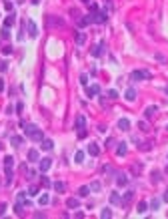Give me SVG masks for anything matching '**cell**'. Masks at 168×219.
Returning <instances> with one entry per match:
<instances>
[{"mask_svg":"<svg viewBox=\"0 0 168 219\" xmlns=\"http://www.w3.org/2000/svg\"><path fill=\"white\" fill-rule=\"evenodd\" d=\"M24 133H26L28 139H32V141H42L44 139V135H42L40 131V127H36V125H24Z\"/></svg>","mask_w":168,"mask_h":219,"instance_id":"obj_1","label":"cell"},{"mask_svg":"<svg viewBox=\"0 0 168 219\" xmlns=\"http://www.w3.org/2000/svg\"><path fill=\"white\" fill-rule=\"evenodd\" d=\"M12 167H14V157L6 155L4 157V171H6V185L12 183Z\"/></svg>","mask_w":168,"mask_h":219,"instance_id":"obj_2","label":"cell"},{"mask_svg":"<svg viewBox=\"0 0 168 219\" xmlns=\"http://www.w3.org/2000/svg\"><path fill=\"white\" fill-rule=\"evenodd\" d=\"M106 18H108V14H106V10H102V12H92V20H94L96 24H104L106 22Z\"/></svg>","mask_w":168,"mask_h":219,"instance_id":"obj_3","label":"cell"},{"mask_svg":"<svg viewBox=\"0 0 168 219\" xmlns=\"http://www.w3.org/2000/svg\"><path fill=\"white\" fill-rule=\"evenodd\" d=\"M152 74L148 73V70H132V74H130V79L132 80H142V79H150Z\"/></svg>","mask_w":168,"mask_h":219,"instance_id":"obj_4","label":"cell"},{"mask_svg":"<svg viewBox=\"0 0 168 219\" xmlns=\"http://www.w3.org/2000/svg\"><path fill=\"white\" fill-rule=\"evenodd\" d=\"M26 28H28V34H30L32 38H36V36H38V28H36V22H34L32 18L26 20Z\"/></svg>","mask_w":168,"mask_h":219,"instance_id":"obj_5","label":"cell"},{"mask_svg":"<svg viewBox=\"0 0 168 219\" xmlns=\"http://www.w3.org/2000/svg\"><path fill=\"white\" fill-rule=\"evenodd\" d=\"M48 26H64V20L58 18V16H48Z\"/></svg>","mask_w":168,"mask_h":219,"instance_id":"obj_6","label":"cell"},{"mask_svg":"<svg viewBox=\"0 0 168 219\" xmlns=\"http://www.w3.org/2000/svg\"><path fill=\"white\" fill-rule=\"evenodd\" d=\"M104 46H106V44H104V40H100V42H98V44L92 48V56H96V58H98V56H102V50H104Z\"/></svg>","mask_w":168,"mask_h":219,"instance_id":"obj_7","label":"cell"},{"mask_svg":"<svg viewBox=\"0 0 168 219\" xmlns=\"http://www.w3.org/2000/svg\"><path fill=\"white\" fill-rule=\"evenodd\" d=\"M124 99L130 100V103H132V100H136V88H134V86H128V88H126V93H124Z\"/></svg>","mask_w":168,"mask_h":219,"instance_id":"obj_8","label":"cell"},{"mask_svg":"<svg viewBox=\"0 0 168 219\" xmlns=\"http://www.w3.org/2000/svg\"><path fill=\"white\" fill-rule=\"evenodd\" d=\"M50 165H52V161H50V159H40V161H38V169H40L42 173H46L48 169H50Z\"/></svg>","mask_w":168,"mask_h":219,"instance_id":"obj_9","label":"cell"},{"mask_svg":"<svg viewBox=\"0 0 168 219\" xmlns=\"http://www.w3.org/2000/svg\"><path fill=\"white\" fill-rule=\"evenodd\" d=\"M156 113H158V106H156V105H150V106H146V111H144V117H146V119H152Z\"/></svg>","mask_w":168,"mask_h":219,"instance_id":"obj_10","label":"cell"},{"mask_svg":"<svg viewBox=\"0 0 168 219\" xmlns=\"http://www.w3.org/2000/svg\"><path fill=\"white\" fill-rule=\"evenodd\" d=\"M114 177H116V183H118L120 187L128 185V177H126V173H116Z\"/></svg>","mask_w":168,"mask_h":219,"instance_id":"obj_11","label":"cell"},{"mask_svg":"<svg viewBox=\"0 0 168 219\" xmlns=\"http://www.w3.org/2000/svg\"><path fill=\"white\" fill-rule=\"evenodd\" d=\"M74 127H76V131H80V129H84V127H86V119H84V115H78V117H76Z\"/></svg>","mask_w":168,"mask_h":219,"instance_id":"obj_12","label":"cell"},{"mask_svg":"<svg viewBox=\"0 0 168 219\" xmlns=\"http://www.w3.org/2000/svg\"><path fill=\"white\" fill-rule=\"evenodd\" d=\"M88 155H92V157H98V155H100V147L96 145V143H90V145H88Z\"/></svg>","mask_w":168,"mask_h":219,"instance_id":"obj_13","label":"cell"},{"mask_svg":"<svg viewBox=\"0 0 168 219\" xmlns=\"http://www.w3.org/2000/svg\"><path fill=\"white\" fill-rule=\"evenodd\" d=\"M90 22H94V20H92V14H86V16H82V18L78 20V26L84 28V26H88Z\"/></svg>","mask_w":168,"mask_h":219,"instance_id":"obj_14","label":"cell"},{"mask_svg":"<svg viewBox=\"0 0 168 219\" xmlns=\"http://www.w3.org/2000/svg\"><path fill=\"white\" fill-rule=\"evenodd\" d=\"M98 93H100V86H98V85L86 86V97H96Z\"/></svg>","mask_w":168,"mask_h":219,"instance_id":"obj_15","label":"cell"},{"mask_svg":"<svg viewBox=\"0 0 168 219\" xmlns=\"http://www.w3.org/2000/svg\"><path fill=\"white\" fill-rule=\"evenodd\" d=\"M110 203H112V205H122V197L118 195V191L110 193Z\"/></svg>","mask_w":168,"mask_h":219,"instance_id":"obj_16","label":"cell"},{"mask_svg":"<svg viewBox=\"0 0 168 219\" xmlns=\"http://www.w3.org/2000/svg\"><path fill=\"white\" fill-rule=\"evenodd\" d=\"M28 161H30V163H38V161H40L36 149H30V151H28Z\"/></svg>","mask_w":168,"mask_h":219,"instance_id":"obj_17","label":"cell"},{"mask_svg":"<svg viewBox=\"0 0 168 219\" xmlns=\"http://www.w3.org/2000/svg\"><path fill=\"white\" fill-rule=\"evenodd\" d=\"M126 151H128V145H126V143H118L116 155H118V157H124V155H126Z\"/></svg>","mask_w":168,"mask_h":219,"instance_id":"obj_18","label":"cell"},{"mask_svg":"<svg viewBox=\"0 0 168 219\" xmlns=\"http://www.w3.org/2000/svg\"><path fill=\"white\" fill-rule=\"evenodd\" d=\"M10 143H12V147H20L22 143H24V139H22L20 135H12V137H10Z\"/></svg>","mask_w":168,"mask_h":219,"instance_id":"obj_19","label":"cell"},{"mask_svg":"<svg viewBox=\"0 0 168 219\" xmlns=\"http://www.w3.org/2000/svg\"><path fill=\"white\" fill-rule=\"evenodd\" d=\"M78 205H80V201L76 199V197H70V199H66V207H68V209H76Z\"/></svg>","mask_w":168,"mask_h":219,"instance_id":"obj_20","label":"cell"},{"mask_svg":"<svg viewBox=\"0 0 168 219\" xmlns=\"http://www.w3.org/2000/svg\"><path fill=\"white\" fill-rule=\"evenodd\" d=\"M132 199H134V191H126V193H124V197H122V205H128Z\"/></svg>","mask_w":168,"mask_h":219,"instance_id":"obj_21","label":"cell"},{"mask_svg":"<svg viewBox=\"0 0 168 219\" xmlns=\"http://www.w3.org/2000/svg\"><path fill=\"white\" fill-rule=\"evenodd\" d=\"M52 187L58 193H64V191H66V183H64V181H56V183H52Z\"/></svg>","mask_w":168,"mask_h":219,"instance_id":"obj_22","label":"cell"},{"mask_svg":"<svg viewBox=\"0 0 168 219\" xmlns=\"http://www.w3.org/2000/svg\"><path fill=\"white\" fill-rule=\"evenodd\" d=\"M40 143H42V149H44V151H50V149H54L52 139H42Z\"/></svg>","mask_w":168,"mask_h":219,"instance_id":"obj_23","label":"cell"},{"mask_svg":"<svg viewBox=\"0 0 168 219\" xmlns=\"http://www.w3.org/2000/svg\"><path fill=\"white\" fill-rule=\"evenodd\" d=\"M118 129H120V131H128V129H130V121L128 119H120L118 121Z\"/></svg>","mask_w":168,"mask_h":219,"instance_id":"obj_24","label":"cell"},{"mask_svg":"<svg viewBox=\"0 0 168 219\" xmlns=\"http://www.w3.org/2000/svg\"><path fill=\"white\" fill-rule=\"evenodd\" d=\"M16 199H18V203H22V205H30V201L26 199V193H24V191L18 193V197H16Z\"/></svg>","mask_w":168,"mask_h":219,"instance_id":"obj_25","label":"cell"},{"mask_svg":"<svg viewBox=\"0 0 168 219\" xmlns=\"http://www.w3.org/2000/svg\"><path fill=\"white\" fill-rule=\"evenodd\" d=\"M84 42H86V34H84V32H76V44L82 46Z\"/></svg>","mask_w":168,"mask_h":219,"instance_id":"obj_26","label":"cell"},{"mask_svg":"<svg viewBox=\"0 0 168 219\" xmlns=\"http://www.w3.org/2000/svg\"><path fill=\"white\" fill-rule=\"evenodd\" d=\"M88 193H90V185H82L80 189H78V197H86Z\"/></svg>","mask_w":168,"mask_h":219,"instance_id":"obj_27","label":"cell"},{"mask_svg":"<svg viewBox=\"0 0 168 219\" xmlns=\"http://www.w3.org/2000/svg\"><path fill=\"white\" fill-rule=\"evenodd\" d=\"M14 22H16V16H14V14H8V16H6V20H4V26H8V28H10V26L14 24Z\"/></svg>","mask_w":168,"mask_h":219,"instance_id":"obj_28","label":"cell"},{"mask_svg":"<svg viewBox=\"0 0 168 219\" xmlns=\"http://www.w3.org/2000/svg\"><path fill=\"white\" fill-rule=\"evenodd\" d=\"M150 177H152V183H158V181H162V173L160 171H152Z\"/></svg>","mask_w":168,"mask_h":219,"instance_id":"obj_29","label":"cell"},{"mask_svg":"<svg viewBox=\"0 0 168 219\" xmlns=\"http://www.w3.org/2000/svg\"><path fill=\"white\" fill-rule=\"evenodd\" d=\"M146 209H148V203H146V201H140V203H138V207H136V211L140 213V215H142V213H146Z\"/></svg>","mask_w":168,"mask_h":219,"instance_id":"obj_30","label":"cell"},{"mask_svg":"<svg viewBox=\"0 0 168 219\" xmlns=\"http://www.w3.org/2000/svg\"><path fill=\"white\" fill-rule=\"evenodd\" d=\"M0 36L6 40V38H10V28L8 26H2V30H0Z\"/></svg>","mask_w":168,"mask_h":219,"instance_id":"obj_31","label":"cell"},{"mask_svg":"<svg viewBox=\"0 0 168 219\" xmlns=\"http://www.w3.org/2000/svg\"><path fill=\"white\" fill-rule=\"evenodd\" d=\"M38 203H40V205H48V203H50V197L44 193V195H40V197H38Z\"/></svg>","mask_w":168,"mask_h":219,"instance_id":"obj_32","label":"cell"},{"mask_svg":"<svg viewBox=\"0 0 168 219\" xmlns=\"http://www.w3.org/2000/svg\"><path fill=\"white\" fill-rule=\"evenodd\" d=\"M100 217H102V219H108V217H112V211H110L108 207H104V209L100 211Z\"/></svg>","mask_w":168,"mask_h":219,"instance_id":"obj_33","label":"cell"},{"mask_svg":"<svg viewBox=\"0 0 168 219\" xmlns=\"http://www.w3.org/2000/svg\"><path fill=\"white\" fill-rule=\"evenodd\" d=\"M74 161H76V163H82V161H84V151H76V155H74Z\"/></svg>","mask_w":168,"mask_h":219,"instance_id":"obj_34","label":"cell"},{"mask_svg":"<svg viewBox=\"0 0 168 219\" xmlns=\"http://www.w3.org/2000/svg\"><path fill=\"white\" fill-rule=\"evenodd\" d=\"M158 207H160V199H152L150 201V209H152V211H158Z\"/></svg>","mask_w":168,"mask_h":219,"instance_id":"obj_35","label":"cell"},{"mask_svg":"<svg viewBox=\"0 0 168 219\" xmlns=\"http://www.w3.org/2000/svg\"><path fill=\"white\" fill-rule=\"evenodd\" d=\"M22 209H24V205H22V203H16V205H14V211H16V215H24V211H22Z\"/></svg>","mask_w":168,"mask_h":219,"instance_id":"obj_36","label":"cell"},{"mask_svg":"<svg viewBox=\"0 0 168 219\" xmlns=\"http://www.w3.org/2000/svg\"><path fill=\"white\" fill-rule=\"evenodd\" d=\"M140 171H142V165H140V163L132 165V173H134V175H140Z\"/></svg>","mask_w":168,"mask_h":219,"instance_id":"obj_37","label":"cell"},{"mask_svg":"<svg viewBox=\"0 0 168 219\" xmlns=\"http://www.w3.org/2000/svg\"><path fill=\"white\" fill-rule=\"evenodd\" d=\"M42 185H44V187H50V185H52V181L48 179L46 175H42Z\"/></svg>","mask_w":168,"mask_h":219,"instance_id":"obj_38","label":"cell"},{"mask_svg":"<svg viewBox=\"0 0 168 219\" xmlns=\"http://www.w3.org/2000/svg\"><path fill=\"white\" fill-rule=\"evenodd\" d=\"M100 183H98V181H94V183H92V185H90V191H100Z\"/></svg>","mask_w":168,"mask_h":219,"instance_id":"obj_39","label":"cell"},{"mask_svg":"<svg viewBox=\"0 0 168 219\" xmlns=\"http://www.w3.org/2000/svg\"><path fill=\"white\" fill-rule=\"evenodd\" d=\"M28 195H38V187H36V185H30V189H28Z\"/></svg>","mask_w":168,"mask_h":219,"instance_id":"obj_40","label":"cell"},{"mask_svg":"<svg viewBox=\"0 0 168 219\" xmlns=\"http://www.w3.org/2000/svg\"><path fill=\"white\" fill-rule=\"evenodd\" d=\"M138 129H140V131H148V123L146 121H140V123H138Z\"/></svg>","mask_w":168,"mask_h":219,"instance_id":"obj_41","label":"cell"},{"mask_svg":"<svg viewBox=\"0 0 168 219\" xmlns=\"http://www.w3.org/2000/svg\"><path fill=\"white\" fill-rule=\"evenodd\" d=\"M108 97H110V99H118V91L110 88V91H108Z\"/></svg>","mask_w":168,"mask_h":219,"instance_id":"obj_42","label":"cell"},{"mask_svg":"<svg viewBox=\"0 0 168 219\" xmlns=\"http://www.w3.org/2000/svg\"><path fill=\"white\" fill-rule=\"evenodd\" d=\"M6 68H8V64L4 60H0V73H6Z\"/></svg>","mask_w":168,"mask_h":219,"instance_id":"obj_43","label":"cell"},{"mask_svg":"<svg viewBox=\"0 0 168 219\" xmlns=\"http://www.w3.org/2000/svg\"><path fill=\"white\" fill-rule=\"evenodd\" d=\"M80 85H84V86L88 85V74H82L80 76Z\"/></svg>","mask_w":168,"mask_h":219,"instance_id":"obj_44","label":"cell"},{"mask_svg":"<svg viewBox=\"0 0 168 219\" xmlns=\"http://www.w3.org/2000/svg\"><path fill=\"white\" fill-rule=\"evenodd\" d=\"M4 8L10 12V10H12V2H10V0H6V2H4Z\"/></svg>","mask_w":168,"mask_h":219,"instance_id":"obj_45","label":"cell"},{"mask_svg":"<svg viewBox=\"0 0 168 219\" xmlns=\"http://www.w3.org/2000/svg\"><path fill=\"white\" fill-rule=\"evenodd\" d=\"M88 4H90V10H92V12L98 10V4H96V2H88Z\"/></svg>","mask_w":168,"mask_h":219,"instance_id":"obj_46","label":"cell"},{"mask_svg":"<svg viewBox=\"0 0 168 219\" xmlns=\"http://www.w3.org/2000/svg\"><path fill=\"white\" fill-rule=\"evenodd\" d=\"M84 137H86V129H80L78 131V139H84Z\"/></svg>","mask_w":168,"mask_h":219,"instance_id":"obj_47","label":"cell"},{"mask_svg":"<svg viewBox=\"0 0 168 219\" xmlns=\"http://www.w3.org/2000/svg\"><path fill=\"white\" fill-rule=\"evenodd\" d=\"M2 52H4V54H10V52H12V46H4V48H2Z\"/></svg>","mask_w":168,"mask_h":219,"instance_id":"obj_48","label":"cell"},{"mask_svg":"<svg viewBox=\"0 0 168 219\" xmlns=\"http://www.w3.org/2000/svg\"><path fill=\"white\" fill-rule=\"evenodd\" d=\"M112 145H114V139H112V137H108V139H106V147H112Z\"/></svg>","mask_w":168,"mask_h":219,"instance_id":"obj_49","label":"cell"},{"mask_svg":"<svg viewBox=\"0 0 168 219\" xmlns=\"http://www.w3.org/2000/svg\"><path fill=\"white\" fill-rule=\"evenodd\" d=\"M4 211H6V203H0V215H4Z\"/></svg>","mask_w":168,"mask_h":219,"instance_id":"obj_50","label":"cell"},{"mask_svg":"<svg viewBox=\"0 0 168 219\" xmlns=\"http://www.w3.org/2000/svg\"><path fill=\"white\" fill-rule=\"evenodd\" d=\"M22 109H24V105H22V103H18V105H16V111H18V113H22Z\"/></svg>","mask_w":168,"mask_h":219,"instance_id":"obj_51","label":"cell"},{"mask_svg":"<svg viewBox=\"0 0 168 219\" xmlns=\"http://www.w3.org/2000/svg\"><path fill=\"white\" fill-rule=\"evenodd\" d=\"M162 201H166V203H168V189L164 191V195H162Z\"/></svg>","mask_w":168,"mask_h":219,"instance_id":"obj_52","label":"cell"},{"mask_svg":"<svg viewBox=\"0 0 168 219\" xmlns=\"http://www.w3.org/2000/svg\"><path fill=\"white\" fill-rule=\"evenodd\" d=\"M0 91H4V80L0 79Z\"/></svg>","mask_w":168,"mask_h":219,"instance_id":"obj_53","label":"cell"},{"mask_svg":"<svg viewBox=\"0 0 168 219\" xmlns=\"http://www.w3.org/2000/svg\"><path fill=\"white\" fill-rule=\"evenodd\" d=\"M164 93H166V94H168V86H166V88H164Z\"/></svg>","mask_w":168,"mask_h":219,"instance_id":"obj_54","label":"cell"},{"mask_svg":"<svg viewBox=\"0 0 168 219\" xmlns=\"http://www.w3.org/2000/svg\"><path fill=\"white\" fill-rule=\"evenodd\" d=\"M0 149H2V143H0Z\"/></svg>","mask_w":168,"mask_h":219,"instance_id":"obj_55","label":"cell"},{"mask_svg":"<svg viewBox=\"0 0 168 219\" xmlns=\"http://www.w3.org/2000/svg\"><path fill=\"white\" fill-rule=\"evenodd\" d=\"M166 173H168V167H166Z\"/></svg>","mask_w":168,"mask_h":219,"instance_id":"obj_56","label":"cell"},{"mask_svg":"<svg viewBox=\"0 0 168 219\" xmlns=\"http://www.w3.org/2000/svg\"><path fill=\"white\" fill-rule=\"evenodd\" d=\"M166 131H168V127H166Z\"/></svg>","mask_w":168,"mask_h":219,"instance_id":"obj_57","label":"cell"}]
</instances>
